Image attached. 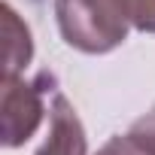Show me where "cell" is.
<instances>
[{"label": "cell", "mask_w": 155, "mask_h": 155, "mask_svg": "<svg viewBox=\"0 0 155 155\" xmlns=\"http://www.w3.org/2000/svg\"><path fill=\"white\" fill-rule=\"evenodd\" d=\"M55 18L64 43L85 55L113 52L131 31L116 0H55Z\"/></svg>", "instance_id": "6da1fadb"}, {"label": "cell", "mask_w": 155, "mask_h": 155, "mask_svg": "<svg viewBox=\"0 0 155 155\" xmlns=\"http://www.w3.org/2000/svg\"><path fill=\"white\" fill-rule=\"evenodd\" d=\"M43 76H40V82H43ZM40 82H25L21 76H3L0 119H3V146L6 149L28 143L34 137V131L40 128V122L46 116Z\"/></svg>", "instance_id": "7a4b0ae2"}, {"label": "cell", "mask_w": 155, "mask_h": 155, "mask_svg": "<svg viewBox=\"0 0 155 155\" xmlns=\"http://www.w3.org/2000/svg\"><path fill=\"white\" fill-rule=\"evenodd\" d=\"M85 152H88L85 128L76 116L73 104L64 94H55L52 110H49V137L37 155H85Z\"/></svg>", "instance_id": "3957f363"}, {"label": "cell", "mask_w": 155, "mask_h": 155, "mask_svg": "<svg viewBox=\"0 0 155 155\" xmlns=\"http://www.w3.org/2000/svg\"><path fill=\"white\" fill-rule=\"evenodd\" d=\"M3 31H6V64H3V76H18L21 67L31 64L34 58V40L28 25L18 18V12L3 3Z\"/></svg>", "instance_id": "277c9868"}, {"label": "cell", "mask_w": 155, "mask_h": 155, "mask_svg": "<svg viewBox=\"0 0 155 155\" xmlns=\"http://www.w3.org/2000/svg\"><path fill=\"white\" fill-rule=\"evenodd\" d=\"M128 25L140 34H155V0H116Z\"/></svg>", "instance_id": "5b68a950"}, {"label": "cell", "mask_w": 155, "mask_h": 155, "mask_svg": "<svg viewBox=\"0 0 155 155\" xmlns=\"http://www.w3.org/2000/svg\"><path fill=\"white\" fill-rule=\"evenodd\" d=\"M128 137H131V140H134V143H137L146 155H155V107L131 125Z\"/></svg>", "instance_id": "8992f818"}, {"label": "cell", "mask_w": 155, "mask_h": 155, "mask_svg": "<svg viewBox=\"0 0 155 155\" xmlns=\"http://www.w3.org/2000/svg\"><path fill=\"white\" fill-rule=\"evenodd\" d=\"M97 155H146L128 134H116V137H110L101 149H97Z\"/></svg>", "instance_id": "52a82bcc"}]
</instances>
